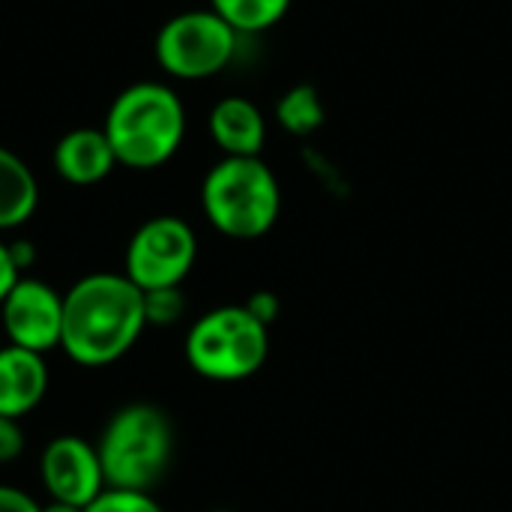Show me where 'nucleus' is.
I'll use <instances>...</instances> for the list:
<instances>
[{
  "mask_svg": "<svg viewBox=\"0 0 512 512\" xmlns=\"http://www.w3.org/2000/svg\"><path fill=\"white\" fill-rule=\"evenodd\" d=\"M240 33L207 9H189L168 18L153 42L156 63L177 81H204L219 75L237 54Z\"/></svg>",
  "mask_w": 512,
  "mask_h": 512,
  "instance_id": "423d86ee",
  "label": "nucleus"
},
{
  "mask_svg": "<svg viewBox=\"0 0 512 512\" xmlns=\"http://www.w3.org/2000/svg\"><path fill=\"white\" fill-rule=\"evenodd\" d=\"M9 252H12V261H15V267L21 270V276H24V270L33 264V258H36V249L27 243V240H18V243H9Z\"/></svg>",
  "mask_w": 512,
  "mask_h": 512,
  "instance_id": "4be33fe9",
  "label": "nucleus"
},
{
  "mask_svg": "<svg viewBox=\"0 0 512 512\" xmlns=\"http://www.w3.org/2000/svg\"><path fill=\"white\" fill-rule=\"evenodd\" d=\"M144 330V291L126 273H90L63 294L60 348L78 366L117 363Z\"/></svg>",
  "mask_w": 512,
  "mask_h": 512,
  "instance_id": "f257e3e1",
  "label": "nucleus"
},
{
  "mask_svg": "<svg viewBox=\"0 0 512 512\" xmlns=\"http://www.w3.org/2000/svg\"><path fill=\"white\" fill-rule=\"evenodd\" d=\"M261 324H273L276 318H279V297L276 294H270V291H255L246 303H243Z\"/></svg>",
  "mask_w": 512,
  "mask_h": 512,
  "instance_id": "6ab92c4d",
  "label": "nucleus"
},
{
  "mask_svg": "<svg viewBox=\"0 0 512 512\" xmlns=\"http://www.w3.org/2000/svg\"><path fill=\"white\" fill-rule=\"evenodd\" d=\"M207 512H237V510H207Z\"/></svg>",
  "mask_w": 512,
  "mask_h": 512,
  "instance_id": "b1692460",
  "label": "nucleus"
},
{
  "mask_svg": "<svg viewBox=\"0 0 512 512\" xmlns=\"http://www.w3.org/2000/svg\"><path fill=\"white\" fill-rule=\"evenodd\" d=\"M270 354V327L246 306H219L186 333V360L195 375L219 384L252 378Z\"/></svg>",
  "mask_w": 512,
  "mask_h": 512,
  "instance_id": "39448f33",
  "label": "nucleus"
},
{
  "mask_svg": "<svg viewBox=\"0 0 512 512\" xmlns=\"http://www.w3.org/2000/svg\"><path fill=\"white\" fill-rule=\"evenodd\" d=\"M84 512H165L150 492H126V489H105Z\"/></svg>",
  "mask_w": 512,
  "mask_h": 512,
  "instance_id": "f3484780",
  "label": "nucleus"
},
{
  "mask_svg": "<svg viewBox=\"0 0 512 512\" xmlns=\"http://www.w3.org/2000/svg\"><path fill=\"white\" fill-rule=\"evenodd\" d=\"M276 120L291 135H312L327 120L321 93L312 84H294V87H288L282 93V99L276 102Z\"/></svg>",
  "mask_w": 512,
  "mask_h": 512,
  "instance_id": "2eb2a0df",
  "label": "nucleus"
},
{
  "mask_svg": "<svg viewBox=\"0 0 512 512\" xmlns=\"http://www.w3.org/2000/svg\"><path fill=\"white\" fill-rule=\"evenodd\" d=\"M210 9L222 15L240 36H252L276 27L288 15L291 0H210Z\"/></svg>",
  "mask_w": 512,
  "mask_h": 512,
  "instance_id": "4468645a",
  "label": "nucleus"
},
{
  "mask_svg": "<svg viewBox=\"0 0 512 512\" xmlns=\"http://www.w3.org/2000/svg\"><path fill=\"white\" fill-rule=\"evenodd\" d=\"M207 222L231 240H258L279 222L282 189L261 156H222L201 183Z\"/></svg>",
  "mask_w": 512,
  "mask_h": 512,
  "instance_id": "7ed1b4c3",
  "label": "nucleus"
},
{
  "mask_svg": "<svg viewBox=\"0 0 512 512\" xmlns=\"http://www.w3.org/2000/svg\"><path fill=\"white\" fill-rule=\"evenodd\" d=\"M42 512H84V507H72V504H63V501H48Z\"/></svg>",
  "mask_w": 512,
  "mask_h": 512,
  "instance_id": "5701e85b",
  "label": "nucleus"
},
{
  "mask_svg": "<svg viewBox=\"0 0 512 512\" xmlns=\"http://www.w3.org/2000/svg\"><path fill=\"white\" fill-rule=\"evenodd\" d=\"M51 162L57 177L72 186H96L117 168V156L102 126H81L66 132L54 144Z\"/></svg>",
  "mask_w": 512,
  "mask_h": 512,
  "instance_id": "9d476101",
  "label": "nucleus"
},
{
  "mask_svg": "<svg viewBox=\"0 0 512 512\" xmlns=\"http://www.w3.org/2000/svg\"><path fill=\"white\" fill-rule=\"evenodd\" d=\"M96 453L108 489L150 492L162 483L174 459L171 417L150 402H132L111 414Z\"/></svg>",
  "mask_w": 512,
  "mask_h": 512,
  "instance_id": "20e7f679",
  "label": "nucleus"
},
{
  "mask_svg": "<svg viewBox=\"0 0 512 512\" xmlns=\"http://www.w3.org/2000/svg\"><path fill=\"white\" fill-rule=\"evenodd\" d=\"M21 279V270L15 267L12 261V252H9V243L0 240V303L6 300V294L12 291V285Z\"/></svg>",
  "mask_w": 512,
  "mask_h": 512,
  "instance_id": "412c9836",
  "label": "nucleus"
},
{
  "mask_svg": "<svg viewBox=\"0 0 512 512\" xmlns=\"http://www.w3.org/2000/svg\"><path fill=\"white\" fill-rule=\"evenodd\" d=\"M39 477L51 501L72 507H90L108 489L96 444L78 435H60L42 450Z\"/></svg>",
  "mask_w": 512,
  "mask_h": 512,
  "instance_id": "1a4fd4ad",
  "label": "nucleus"
},
{
  "mask_svg": "<svg viewBox=\"0 0 512 512\" xmlns=\"http://www.w3.org/2000/svg\"><path fill=\"white\" fill-rule=\"evenodd\" d=\"M0 512H42V504L15 486H0Z\"/></svg>",
  "mask_w": 512,
  "mask_h": 512,
  "instance_id": "aec40b11",
  "label": "nucleus"
},
{
  "mask_svg": "<svg viewBox=\"0 0 512 512\" xmlns=\"http://www.w3.org/2000/svg\"><path fill=\"white\" fill-rule=\"evenodd\" d=\"M48 393L45 354L6 345L0 348V417H27Z\"/></svg>",
  "mask_w": 512,
  "mask_h": 512,
  "instance_id": "9b49d317",
  "label": "nucleus"
},
{
  "mask_svg": "<svg viewBox=\"0 0 512 512\" xmlns=\"http://www.w3.org/2000/svg\"><path fill=\"white\" fill-rule=\"evenodd\" d=\"M0 321L9 345L48 354L63 336V294L33 276H21L0 303Z\"/></svg>",
  "mask_w": 512,
  "mask_h": 512,
  "instance_id": "6e6552de",
  "label": "nucleus"
},
{
  "mask_svg": "<svg viewBox=\"0 0 512 512\" xmlns=\"http://www.w3.org/2000/svg\"><path fill=\"white\" fill-rule=\"evenodd\" d=\"M24 453V429L12 417H0V465L15 462Z\"/></svg>",
  "mask_w": 512,
  "mask_h": 512,
  "instance_id": "a211bd4d",
  "label": "nucleus"
},
{
  "mask_svg": "<svg viewBox=\"0 0 512 512\" xmlns=\"http://www.w3.org/2000/svg\"><path fill=\"white\" fill-rule=\"evenodd\" d=\"M186 315V297L180 288L144 291V318L147 327H171Z\"/></svg>",
  "mask_w": 512,
  "mask_h": 512,
  "instance_id": "dca6fc26",
  "label": "nucleus"
},
{
  "mask_svg": "<svg viewBox=\"0 0 512 512\" xmlns=\"http://www.w3.org/2000/svg\"><path fill=\"white\" fill-rule=\"evenodd\" d=\"M207 129L225 156H261L267 141V120L246 96H225L210 108Z\"/></svg>",
  "mask_w": 512,
  "mask_h": 512,
  "instance_id": "f8f14e48",
  "label": "nucleus"
},
{
  "mask_svg": "<svg viewBox=\"0 0 512 512\" xmlns=\"http://www.w3.org/2000/svg\"><path fill=\"white\" fill-rule=\"evenodd\" d=\"M36 204L39 183L30 165L9 147H0V231L24 225L36 213Z\"/></svg>",
  "mask_w": 512,
  "mask_h": 512,
  "instance_id": "ddd939ff",
  "label": "nucleus"
},
{
  "mask_svg": "<svg viewBox=\"0 0 512 512\" xmlns=\"http://www.w3.org/2000/svg\"><path fill=\"white\" fill-rule=\"evenodd\" d=\"M198 258V237L180 216L147 219L126 246V279L141 291L180 288Z\"/></svg>",
  "mask_w": 512,
  "mask_h": 512,
  "instance_id": "0eeeda50",
  "label": "nucleus"
},
{
  "mask_svg": "<svg viewBox=\"0 0 512 512\" xmlns=\"http://www.w3.org/2000/svg\"><path fill=\"white\" fill-rule=\"evenodd\" d=\"M117 165L153 171L174 159L186 138V105L162 81H135L120 90L102 123Z\"/></svg>",
  "mask_w": 512,
  "mask_h": 512,
  "instance_id": "f03ea898",
  "label": "nucleus"
}]
</instances>
